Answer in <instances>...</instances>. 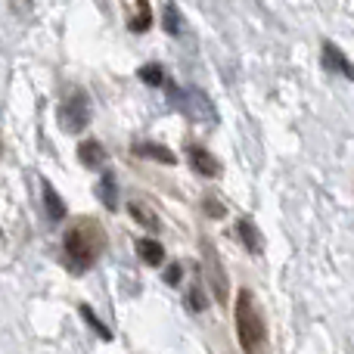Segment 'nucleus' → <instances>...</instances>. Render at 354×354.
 <instances>
[{
  "instance_id": "f257e3e1",
  "label": "nucleus",
  "mask_w": 354,
  "mask_h": 354,
  "mask_svg": "<svg viewBox=\"0 0 354 354\" xmlns=\"http://www.w3.org/2000/svg\"><path fill=\"white\" fill-rule=\"evenodd\" d=\"M106 252V230L97 218H75L62 233V255L68 270L84 274Z\"/></svg>"
},
{
  "instance_id": "f03ea898",
  "label": "nucleus",
  "mask_w": 354,
  "mask_h": 354,
  "mask_svg": "<svg viewBox=\"0 0 354 354\" xmlns=\"http://www.w3.org/2000/svg\"><path fill=\"white\" fill-rule=\"evenodd\" d=\"M236 336L243 351H258L268 342V324H264L261 308L249 289H239L236 295Z\"/></svg>"
},
{
  "instance_id": "7ed1b4c3",
  "label": "nucleus",
  "mask_w": 354,
  "mask_h": 354,
  "mask_svg": "<svg viewBox=\"0 0 354 354\" xmlns=\"http://www.w3.org/2000/svg\"><path fill=\"white\" fill-rule=\"evenodd\" d=\"M202 268H205V280H208L212 295L218 299V305H224L227 292H230V280H227L224 264H221L218 252H214V245L208 243V239H202Z\"/></svg>"
},
{
  "instance_id": "20e7f679",
  "label": "nucleus",
  "mask_w": 354,
  "mask_h": 354,
  "mask_svg": "<svg viewBox=\"0 0 354 354\" xmlns=\"http://www.w3.org/2000/svg\"><path fill=\"white\" fill-rule=\"evenodd\" d=\"M91 122V103H87L84 91H72L68 100L59 106V124L68 131V134H78V131L87 128Z\"/></svg>"
},
{
  "instance_id": "39448f33",
  "label": "nucleus",
  "mask_w": 354,
  "mask_h": 354,
  "mask_svg": "<svg viewBox=\"0 0 354 354\" xmlns=\"http://www.w3.org/2000/svg\"><path fill=\"white\" fill-rule=\"evenodd\" d=\"M320 59H324V68H326V72L345 75V78H348V81H354V66L348 62V56H345L342 50L336 47V44H330V41H326V44H324V56H320Z\"/></svg>"
},
{
  "instance_id": "423d86ee",
  "label": "nucleus",
  "mask_w": 354,
  "mask_h": 354,
  "mask_svg": "<svg viewBox=\"0 0 354 354\" xmlns=\"http://www.w3.org/2000/svg\"><path fill=\"white\" fill-rule=\"evenodd\" d=\"M189 165H193V171H199L202 177H218L221 174V162L202 147H189Z\"/></svg>"
},
{
  "instance_id": "0eeeda50",
  "label": "nucleus",
  "mask_w": 354,
  "mask_h": 354,
  "mask_svg": "<svg viewBox=\"0 0 354 354\" xmlns=\"http://www.w3.org/2000/svg\"><path fill=\"white\" fill-rule=\"evenodd\" d=\"M131 149H134V156H143V159L162 162V165H174V162H177V156H174L168 147H162V143H149V140H143V143H134Z\"/></svg>"
},
{
  "instance_id": "6e6552de",
  "label": "nucleus",
  "mask_w": 354,
  "mask_h": 354,
  "mask_svg": "<svg viewBox=\"0 0 354 354\" xmlns=\"http://www.w3.org/2000/svg\"><path fill=\"white\" fill-rule=\"evenodd\" d=\"M183 100L189 103V106H183V109H187L193 118H205V122H214L212 100H208L205 93H199V91H187V93H183Z\"/></svg>"
},
{
  "instance_id": "1a4fd4ad",
  "label": "nucleus",
  "mask_w": 354,
  "mask_h": 354,
  "mask_svg": "<svg viewBox=\"0 0 354 354\" xmlns=\"http://www.w3.org/2000/svg\"><path fill=\"white\" fill-rule=\"evenodd\" d=\"M78 159H81V165L84 168H103L106 165V149H103V143H97V140H84L78 147Z\"/></svg>"
},
{
  "instance_id": "9d476101",
  "label": "nucleus",
  "mask_w": 354,
  "mask_h": 354,
  "mask_svg": "<svg viewBox=\"0 0 354 354\" xmlns=\"http://www.w3.org/2000/svg\"><path fill=\"white\" fill-rule=\"evenodd\" d=\"M41 193H44V208H47L50 218L53 221L66 218V202H62V196H56V189L50 187V180H41Z\"/></svg>"
},
{
  "instance_id": "9b49d317",
  "label": "nucleus",
  "mask_w": 354,
  "mask_h": 354,
  "mask_svg": "<svg viewBox=\"0 0 354 354\" xmlns=\"http://www.w3.org/2000/svg\"><path fill=\"white\" fill-rule=\"evenodd\" d=\"M236 236L245 243V249L252 252V255H261V233H258V227L252 224V221H236Z\"/></svg>"
},
{
  "instance_id": "f8f14e48",
  "label": "nucleus",
  "mask_w": 354,
  "mask_h": 354,
  "mask_svg": "<svg viewBox=\"0 0 354 354\" xmlns=\"http://www.w3.org/2000/svg\"><path fill=\"white\" fill-rule=\"evenodd\" d=\"M128 212H131V218H134L137 224H143V227H147V230H159V227H162L159 214H156L153 208L147 205V202H131V205H128Z\"/></svg>"
},
{
  "instance_id": "ddd939ff",
  "label": "nucleus",
  "mask_w": 354,
  "mask_h": 354,
  "mask_svg": "<svg viewBox=\"0 0 354 354\" xmlns=\"http://www.w3.org/2000/svg\"><path fill=\"white\" fill-rule=\"evenodd\" d=\"M137 255L147 264H153V268H159V264L165 261V249H162V243H156V239H137Z\"/></svg>"
},
{
  "instance_id": "4468645a",
  "label": "nucleus",
  "mask_w": 354,
  "mask_h": 354,
  "mask_svg": "<svg viewBox=\"0 0 354 354\" xmlns=\"http://www.w3.org/2000/svg\"><path fill=\"white\" fill-rule=\"evenodd\" d=\"M97 196L103 199V205H106V208H115V205H118V187H115V177H112V171L100 177V183H97Z\"/></svg>"
},
{
  "instance_id": "2eb2a0df",
  "label": "nucleus",
  "mask_w": 354,
  "mask_h": 354,
  "mask_svg": "<svg viewBox=\"0 0 354 354\" xmlns=\"http://www.w3.org/2000/svg\"><path fill=\"white\" fill-rule=\"evenodd\" d=\"M162 25H165V31L171 37H177L183 31V19H180V12H177V3H171V0H168L165 10H162Z\"/></svg>"
},
{
  "instance_id": "dca6fc26",
  "label": "nucleus",
  "mask_w": 354,
  "mask_h": 354,
  "mask_svg": "<svg viewBox=\"0 0 354 354\" xmlns=\"http://www.w3.org/2000/svg\"><path fill=\"white\" fill-rule=\"evenodd\" d=\"M149 25H153V12H149V0H137V16L128 22V28L134 31V35H140V31H147Z\"/></svg>"
},
{
  "instance_id": "f3484780",
  "label": "nucleus",
  "mask_w": 354,
  "mask_h": 354,
  "mask_svg": "<svg viewBox=\"0 0 354 354\" xmlns=\"http://www.w3.org/2000/svg\"><path fill=\"white\" fill-rule=\"evenodd\" d=\"M137 75H140V81H143V84H149V87L165 84V68H162L159 62H149V66H143Z\"/></svg>"
},
{
  "instance_id": "a211bd4d",
  "label": "nucleus",
  "mask_w": 354,
  "mask_h": 354,
  "mask_svg": "<svg viewBox=\"0 0 354 354\" xmlns=\"http://www.w3.org/2000/svg\"><path fill=\"white\" fill-rule=\"evenodd\" d=\"M81 317H84L87 324H91L93 330H97V336H100V339H112V330H109V326L103 324V320L97 317V314L91 311V305H81Z\"/></svg>"
},
{
  "instance_id": "6ab92c4d",
  "label": "nucleus",
  "mask_w": 354,
  "mask_h": 354,
  "mask_svg": "<svg viewBox=\"0 0 354 354\" xmlns=\"http://www.w3.org/2000/svg\"><path fill=\"white\" fill-rule=\"evenodd\" d=\"M187 301H189V311H205V292H202V283H193V289H189V295H187Z\"/></svg>"
},
{
  "instance_id": "aec40b11",
  "label": "nucleus",
  "mask_w": 354,
  "mask_h": 354,
  "mask_svg": "<svg viewBox=\"0 0 354 354\" xmlns=\"http://www.w3.org/2000/svg\"><path fill=\"white\" fill-rule=\"evenodd\" d=\"M224 212H227V208L221 205L218 199H212V196H208V199H205V214H212V218H224Z\"/></svg>"
},
{
  "instance_id": "412c9836",
  "label": "nucleus",
  "mask_w": 354,
  "mask_h": 354,
  "mask_svg": "<svg viewBox=\"0 0 354 354\" xmlns=\"http://www.w3.org/2000/svg\"><path fill=\"white\" fill-rule=\"evenodd\" d=\"M180 274H183L180 264H171V268L165 270V283H168V286H177V283H180Z\"/></svg>"
}]
</instances>
